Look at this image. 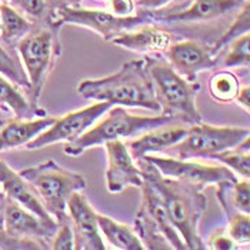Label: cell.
Masks as SVG:
<instances>
[{"label": "cell", "instance_id": "cell-1", "mask_svg": "<svg viewBox=\"0 0 250 250\" xmlns=\"http://www.w3.org/2000/svg\"><path fill=\"white\" fill-rule=\"evenodd\" d=\"M137 166L143 179L153 183L159 190L169 217L188 249H206L197 231V225L206 210V197L202 189L189 182L163 176L153 163L146 159V156L137 159Z\"/></svg>", "mask_w": 250, "mask_h": 250}, {"label": "cell", "instance_id": "cell-2", "mask_svg": "<svg viewBox=\"0 0 250 250\" xmlns=\"http://www.w3.org/2000/svg\"><path fill=\"white\" fill-rule=\"evenodd\" d=\"M77 92L84 99L162 112L145 59L125 63L110 76L86 79L77 86Z\"/></svg>", "mask_w": 250, "mask_h": 250}, {"label": "cell", "instance_id": "cell-3", "mask_svg": "<svg viewBox=\"0 0 250 250\" xmlns=\"http://www.w3.org/2000/svg\"><path fill=\"white\" fill-rule=\"evenodd\" d=\"M145 63L153 80L156 97L162 106V115L182 119L190 125L200 123L202 116L196 107V95L200 84L179 75L170 63L163 59L147 56Z\"/></svg>", "mask_w": 250, "mask_h": 250}, {"label": "cell", "instance_id": "cell-4", "mask_svg": "<svg viewBox=\"0 0 250 250\" xmlns=\"http://www.w3.org/2000/svg\"><path fill=\"white\" fill-rule=\"evenodd\" d=\"M19 173L58 223L69 217L66 209L70 196L75 192L84 190L87 186L83 176L66 170L52 159L26 167Z\"/></svg>", "mask_w": 250, "mask_h": 250}, {"label": "cell", "instance_id": "cell-5", "mask_svg": "<svg viewBox=\"0 0 250 250\" xmlns=\"http://www.w3.org/2000/svg\"><path fill=\"white\" fill-rule=\"evenodd\" d=\"M58 33L59 30L44 24L43 27L32 29L18 42V52L30 82L27 97L36 107H39V97L44 82L53 70L56 59L60 55Z\"/></svg>", "mask_w": 250, "mask_h": 250}, {"label": "cell", "instance_id": "cell-6", "mask_svg": "<svg viewBox=\"0 0 250 250\" xmlns=\"http://www.w3.org/2000/svg\"><path fill=\"white\" fill-rule=\"evenodd\" d=\"M174 119L170 116L160 115L153 117L133 116L123 107H115L107 117L93 129L84 132L77 139L64 145V153L67 156H79L86 149L104 145L110 140H119L122 137H133L142 132H149L163 125L172 123Z\"/></svg>", "mask_w": 250, "mask_h": 250}, {"label": "cell", "instance_id": "cell-7", "mask_svg": "<svg viewBox=\"0 0 250 250\" xmlns=\"http://www.w3.org/2000/svg\"><path fill=\"white\" fill-rule=\"evenodd\" d=\"M250 133L246 127L212 126L196 123L188 129L186 136L173 146L179 159L214 157L216 154L236 149Z\"/></svg>", "mask_w": 250, "mask_h": 250}, {"label": "cell", "instance_id": "cell-8", "mask_svg": "<svg viewBox=\"0 0 250 250\" xmlns=\"http://www.w3.org/2000/svg\"><path fill=\"white\" fill-rule=\"evenodd\" d=\"M145 21V16H116L113 13L102 10H86L72 6H63L50 12L46 24L59 30L62 24L73 23L77 26L92 29L104 40L110 42L120 33L135 29Z\"/></svg>", "mask_w": 250, "mask_h": 250}, {"label": "cell", "instance_id": "cell-9", "mask_svg": "<svg viewBox=\"0 0 250 250\" xmlns=\"http://www.w3.org/2000/svg\"><path fill=\"white\" fill-rule=\"evenodd\" d=\"M113 104L109 102H99L93 106L72 112L63 117H58L56 122L49 129L32 139L26 145V149L35 150L60 142H72L83 135L87 130V127L92 126L100 116L110 110Z\"/></svg>", "mask_w": 250, "mask_h": 250}, {"label": "cell", "instance_id": "cell-10", "mask_svg": "<svg viewBox=\"0 0 250 250\" xmlns=\"http://www.w3.org/2000/svg\"><path fill=\"white\" fill-rule=\"evenodd\" d=\"M146 159L150 160L163 176L189 182L202 190L209 185L237 180L234 172L228 166H210L197 162H188V159L159 157L152 154H146Z\"/></svg>", "mask_w": 250, "mask_h": 250}, {"label": "cell", "instance_id": "cell-11", "mask_svg": "<svg viewBox=\"0 0 250 250\" xmlns=\"http://www.w3.org/2000/svg\"><path fill=\"white\" fill-rule=\"evenodd\" d=\"M107 154V169H106V183L110 193H120L127 188H142L143 176L133 163V157L129 152L126 143L120 140L106 142Z\"/></svg>", "mask_w": 250, "mask_h": 250}, {"label": "cell", "instance_id": "cell-12", "mask_svg": "<svg viewBox=\"0 0 250 250\" xmlns=\"http://www.w3.org/2000/svg\"><path fill=\"white\" fill-rule=\"evenodd\" d=\"M67 210L70 214V223L75 233L76 250H104L106 246L99 234L97 213L93 210L86 197L75 192L69 202Z\"/></svg>", "mask_w": 250, "mask_h": 250}, {"label": "cell", "instance_id": "cell-13", "mask_svg": "<svg viewBox=\"0 0 250 250\" xmlns=\"http://www.w3.org/2000/svg\"><path fill=\"white\" fill-rule=\"evenodd\" d=\"M166 56L179 75L192 82L197 73L213 69L217 64L212 49L196 40H185L170 44L166 50Z\"/></svg>", "mask_w": 250, "mask_h": 250}, {"label": "cell", "instance_id": "cell-14", "mask_svg": "<svg viewBox=\"0 0 250 250\" xmlns=\"http://www.w3.org/2000/svg\"><path fill=\"white\" fill-rule=\"evenodd\" d=\"M4 230L9 234L49 242L53 239L58 228L47 225L38 214L23 208L16 200L6 196L4 205Z\"/></svg>", "mask_w": 250, "mask_h": 250}, {"label": "cell", "instance_id": "cell-15", "mask_svg": "<svg viewBox=\"0 0 250 250\" xmlns=\"http://www.w3.org/2000/svg\"><path fill=\"white\" fill-rule=\"evenodd\" d=\"M0 186L3 188V192L6 193L7 197L16 200L23 208L38 214L39 217L42 220H44L47 225L59 228L58 222L42 205V202L39 200L33 189L29 186V183L20 176V173H16L13 169H10L1 160H0Z\"/></svg>", "mask_w": 250, "mask_h": 250}, {"label": "cell", "instance_id": "cell-16", "mask_svg": "<svg viewBox=\"0 0 250 250\" xmlns=\"http://www.w3.org/2000/svg\"><path fill=\"white\" fill-rule=\"evenodd\" d=\"M140 189H142V209L152 217V220L157 225V228L160 229V231L167 239V242L170 243L172 249H188L180 233L176 230V228L173 226V223L169 217L167 209H166V205H165L159 190L154 188L153 183L143 179V185Z\"/></svg>", "mask_w": 250, "mask_h": 250}, {"label": "cell", "instance_id": "cell-17", "mask_svg": "<svg viewBox=\"0 0 250 250\" xmlns=\"http://www.w3.org/2000/svg\"><path fill=\"white\" fill-rule=\"evenodd\" d=\"M172 40L173 36L170 32L159 26H145L133 33L123 32L110 42L137 53H160L169 49Z\"/></svg>", "mask_w": 250, "mask_h": 250}, {"label": "cell", "instance_id": "cell-18", "mask_svg": "<svg viewBox=\"0 0 250 250\" xmlns=\"http://www.w3.org/2000/svg\"><path fill=\"white\" fill-rule=\"evenodd\" d=\"M246 0H194L185 10L165 16V21H208L239 12Z\"/></svg>", "mask_w": 250, "mask_h": 250}, {"label": "cell", "instance_id": "cell-19", "mask_svg": "<svg viewBox=\"0 0 250 250\" xmlns=\"http://www.w3.org/2000/svg\"><path fill=\"white\" fill-rule=\"evenodd\" d=\"M188 133L186 127L182 126H159L156 129L149 130V133L139 137L137 140H133L127 143V149L132 154V157L137 160L146 154L162 152L167 147H173L176 143H179Z\"/></svg>", "mask_w": 250, "mask_h": 250}, {"label": "cell", "instance_id": "cell-20", "mask_svg": "<svg viewBox=\"0 0 250 250\" xmlns=\"http://www.w3.org/2000/svg\"><path fill=\"white\" fill-rule=\"evenodd\" d=\"M58 117H40L38 120L16 119L0 129V152L26 146L32 139L49 129Z\"/></svg>", "mask_w": 250, "mask_h": 250}, {"label": "cell", "instance_id": "cell-21", "mask_svg": "<svg viewBox=\"0 0 250 250\" xmlns=\"http://www.w3.org/2000/svg\"><path fill=\"white\" fill-rule=\"evenodd\" d=\"M217 199L223 210H236L250 216V180L222 182L217 185Z\"/></svg>", "mask_w": 250, "mask_h": 250}, {"label": "cell", "instance_id": "cell-22", "mask_svg": "<svg viewBox=\"0 0 250 250\" xmlns=\"http://www.w3.org/2000/svg\"><path fill=\"white\" fill-rule=\"evenodd\" d=\"M32 29V23L19 10L7 4V1L0 3V39L6 44L18 43Z\"/></svg>", "mask_w": 250, "mask_h": 250}, {"label": "cell", "instance_id": "cell-23", "mask_svg": "<svg viewBox=\"0 0 250 250\" xmlns=\"http://www.w3.org/2000/svg\"><path fill=\"white\" fill-rule=\"evenodd\" d=\"M0 103L9 106L18 119L29 120L33 116H44V110L33 106L29 100V97L18 89V84L10 82L9 79L0 75Z\"/></svg>", "mask_w": 250, "mask_h": 250}, {"label": "cell", "instance_id": "cell-24", "mask_svg": "<svg viewBox=\"0 0 250 250\" xmlns=\"http://www.w3.org/2000/svg\"><path fill=\"white\" fill-rule=\"evenodd\" d=\"M97 223L100 230L107 237V240L117 248L125 250H143L145 246L139 236L126 225H122L113 219L97 213Z\"/></svg>", "mask_w": 250, "mask_h": 250}, {"label": "cell", "instance_id": "cell-25", "mask_svg": "<svg viewBox=\"0 0 250 250\" xmlns=\"http://www.w3.org/2000/svg\"><path fill=\"white\" fill-rule=\"evenodd\" d=\"M135 230L140 242L143 243L145 249H172L165 234L157 228V225L152 220V217L142 208L136 216Z\"/></svg>", "mask_w": 250, "mask_h": 250}, {"label": "cell", "instance_id": "cell-26", "mask_svg": "<svg viewBox=\"0 0 250 250\" xmlns=\"http://www.w3.org/2000/svg\"><path fill=\"white\" fill-rule=\"evenodd\" d=\"M0 75L9 79L10 82H13L20 87H24L29 92L30 82L23 63L20 62L16 53H13L3 44H0Z\"/></svg>", "mask_w": 250, "mask_h": 250}, {"label": "cell", "instance_id": "cell-27", "mask_svg": "<svg viewBox=\"0 0 250 250\" xmlns=\"http://www.w3.org/2000/svg\"><path fill=\"white\" fill-rule=\"evenodd\" d=\"M239 79L236 75L228 70H222L214 73L209 82V92L210 96L220 103H228L234 100L239 93Z\"/></svg>", "mask_w": 250, "mask_h": 250}, {"label": "cell", "instance_id": "cell-28", "mask_svg": "<svg viewBox=\"0 0 250 250\" xmlns=\"http://www.w3.org/2000/svg\"><path fill=\"white\" fill-rule=\"evenodd\" d=\"M248 32H250V0L245 1L242 9L237 12V16H236V19L233 20L230 27L216 42L214 47H212L213 55H216L223 47H226L231 40H234L236 38H239V36H242V35H245Z\"/></svg>", "mask_w": 250, "mask_h": 250}, {"label": "cell", "instance_id": "cell-29", "mask_svg": "<svg viewBox=\"0 0 250 250\" xmlns=\"http://www.w3.org/2000/svg\"><path fill=\"white\" fill-rule=\"evenodd\" d=\"M228 236L237 245H250V216L236 210H226Z\"/></svg>", "mask_w": 250, "mask_h": 250}, {"label": "cell", "instance_id": "cell-30", "mask_svg": "<svg viewBox=\"0 0 250 250\" xmlns=\"http://www.w3.org/2000/svg\"><path fill=\"white\" fill-rule=\"evenodd\" d=\"M230 46L228 55L225 56V67H240L250 64V32L231 40L228 44Z\"/></svg>", "mask_w": 250, "mask_h": 250}, {"label": "cell", "instance_id": "cell-31", "mask_svg": "<svg viewBox=\"0 0 250 250\" xmlns=\"http://www.w3.org/2000/svg\"><path fill=\"white\" fill-rule=\"evenodd\" d=\"M10 1L19 9V12L24 13L27 18L44 24L52 12V6L49 0H10Z\"/></svg>", "mask_w": 250, "mask_h": 250}, {"label": "cell", "instance_id": "cell-32", "mask_svg": "<svg viewBox=\"0 0 250 250\" xmlns=\"http://www.w3.org/2000/svg\"><path fill=\"white\" fill-rule=\"evenodd\" d=\"M213 159L220 160L225 166H228L234 173L240 174L245 179L250 180V152H225L216 154Z\"/></svg>", "mask_w": 250, "mask_h": 250}, {"label": "cell", "instance_id": "cell-33", "mask_svg": "<svg viewBox=\"0 0 250 250\" xmlns=\"http://www.w3.org/2000/svg\"><path fill=\"white\" fill-rule=\"evenodd\" d=\"M50 248L55 250H75V233L70 223V217L59 222L58 231L52 239Z\"/></svg>", "mask_w": 250, "mask_h": 250}, {"label": "cell", "instance_id": "cell-34", "mask_svg": "<svg viewBox=\"0 0 250 250\" xmlns=\"http://www.w3.org/2000/svg\"><path fill=\"white\" fill-rule=\"evenodd\" d=\"M209 246L212 249L217 250H230V249H237L239 246L231 240L230 237L228 236V233H214L210 240H209Z\"/></svg>", "mask_w": 250, "mask_h": 250}, {"label": "cell", "instance_id": "cell-35", "mask_svg": "<svg viewBox=\"0 0 250 250\" xmlns=\"http://www.w3.org/2000/svg\"><path fill=\"white\" fill-rule=\"evenodd\" d=\"M112 13L116 16H130L133 13V0H110Z\"/></svg>", "mask_w": 250, "mask_h": 250}, {"label": "cell", "instance_id": "cell-36", "mask_svg": "<svg viewBox=\"0 0 250 250\" xmlns=\"http://www.w3.org/2000/svg\"><path fill=\"white\" fill-rule=\"evenodd\" d=\"M236 100H237V103H239L243 109H246L250 113V86L242 87V89L239 90L237 96H236Z\"/></svg>", "mask_w": 250, "mask_h": 250}, {"label": "cell", "instance_id": "cell-37", "mask_svg": "<svg viewBox=\"0 0 250 250\" xmlns=\"http://www.w3.org/2000/svg\"><path fill=\"white\" fill-rule=\"evenodd\" d=\"M172 0H139V6L146 9H159L169 4Z\"/></svg>", "mask_w": 250, "mask_h": 250}, {"label": "cell", "instance_id": "cell-38", "mask_svg": "<svg viewBox=\"0 0 250 250\" xmlns=\"http://www.w3.org/2000/svg\"><path fill=\"white\" fill-rule=\"evenodd\" d=\"M4 205H6V193L0 192V230L4 229Z\"/></svg>", "mask_w": 250, "mask_h": 250}, {"label": "cell", "instance_id": "cell-39", "mask_svg": "<svg viewBox=\"0 0 250 250\" xmlns=\"http://www.w3.org/2000/svg\"><path fill=\"white\" fill-rule=\"evenodd\" d=\"M236 150H239V152H250V133L246 136V139L236 147Z\"/></svg>", "mask_w": 250, "mask_h": 250}, {"label": "cell", "instance_id": "cell-40", "mask_svg": "<svg viewBox=\"0 0 250 250\" xmlns=\"http://www.w3.org/2000/svg\"><path fill=\"white\" fill-rule=\"evenodd\" d=\"M50 6H52V10L53 9H59V7H63V6H69V0H49Z\"/></svg>", "mask_w": 250, "mask_h": 250}, {"label": "cell", "instance_id": "cell-41", "mask_svg": "<svg viewBox=\"0 0 250 250\" xmlns=\"http://www.w3.org/2000/svg\"><path fill=\"white\" fill-rule=\"evenodd\" d=\"M69 3H70V4H75V6L77 7V6L82 3V0H69Z\"/></svg>", "mask_w": 250, "mask_h": 250}, {"label": "cell", "instance_id": "cell-42", "mask_svg": "<svg viewBox=\"0 0 250 250\" xmlns=\"http://www.w3.org/2000/svg\"><path fill=\"white\" fill-rule=\"evenodd\" d=\"M4 1H7V0H4ZM9 1H10V0H9Z\"/></svg>", "mask_w": 250, "mask_h": 250}]
</instances>
